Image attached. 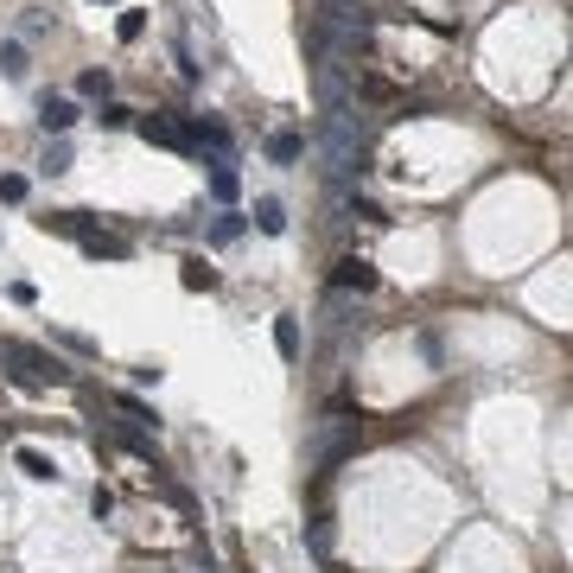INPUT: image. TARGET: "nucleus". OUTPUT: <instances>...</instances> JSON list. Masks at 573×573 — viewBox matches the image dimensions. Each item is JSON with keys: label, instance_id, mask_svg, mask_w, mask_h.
Instances as JSON below:
<instances>
[{"label": "nucleus", "instance_id": "4468645a", "mask_svg": "<svg viewBox=\"0 0 573 573\" xmlns=\"http://www.w3.org/2000/svg\"><path fill=\"white\" fill-rule=\"evenodd\" d=\"M185 287H191V293H211V287H217V274L204 268L198 255H191V262H185Z\"/></svg>", "mask_w": 573, "mask_h": 573}, {"label": "nucleus", "instance_id": "f8f14e48", "mask_svg": "<svg viewBox=\"0 0 573 573\" xmlns=\"http://www.w3.org/2000/svg\"><path fill=\"white\" fill-rule=\"evenodd\" d=\"M0 77H7V83H20V77H26V45H20V39L0 45Z\"/></svg>", "mask_w": 573, "mask_h": 573}, {"label": "nucleus", "instance_id": "412c9836", "mask_svg": "<svg viewBox=\"0 0 573 573\" xmlns=\"http://www.w3.org/2000/svg\"><path fill=\"white\" fill-rule=\"evenodd\" d=\"M147 32V13H121V39H141Z\"/></svg>", "mask_w": 573, "mask_h": 573}, {"label": "nucleus", "instance_id": "dca6fc26", "mask_svg": "<svg viewBox=\"0 0 573 573\" xmlns=\"http://www.w3.org/2000/svg\"><path fill=\"white\" fill-rule=\"evenodd\" d=\"M0 204H26V179H20V172H0Z\"/></svg>", "mask_w": 573, "mask_h": 573}, {"label": "nucleus", "instance_id": "6e6552de", "mask_svg": "<svg viewBox=\"0 0 573 573\" xmlns=\"http://www.w3.org/2000/svg\"><path fill=\"white\" fill-rule=\"evenodd\" d=\"M255 230H262V236H281V230H287V204H281V198H255Z\"/></svg>", "mask_w": 573, "mask_h": 573}, {"label": "nucleus", "instance_id": "f3484780", "mask_svg": "<svg viewBox=\"0 0 573 573\" xmlns=\"http://www.w3.org/2000/svg\"><path fill=\"white\" fill-rule=\"evenodd\" d=\"M236 236H242V217H236V211H223V217L211 223V242H236Z\"/></svg>", "mask_w": 573, "mask_h": 573}, {"label": "nucleus", "instance_id": "6ab92c4d", "mask_svg": "<svg viewBox=\"0 0 573 573\" xmlns=\"http://www.w3.org/2000/svg\"><path fill=\"white\" fill-rule=\"evenodd\" d=\"M134 109H121V102H102V128H128Z\"/></svg>", "mask_w": 573, "mask_h": 573}, {"label": "nucleus", "instance_id": "423d86ee", "mask_svg": "<svg viewBox=\"0 0 573 573\" xmlns=\"http://www.w3.org/2000/svg\"><path fill=\"white\" fill-rule=\"evenodd\" d=\"M71 121H77V102H71V96H45V102H39V128H45V134H58V141H64V134H71Z\"/></svg>", "mask_w": 573, "mask_h": 573}, {"label": "nucleus", "instance_id": "a211bd4d", "mask_svg": "<svg viewBox=\"0 0 573 573\" xmlns=\"http://www.w3.org/2000/svg\"><path fill=\"white\" fill-rule=\"evenodd\" d=\"M77 90H83V96H102V102H109V71H83V77H77Z\"/></svg>", "mask_w": 573, "mask_h": 573}, {"label": "nucleus", "instance_id": "aec40b11", "mask_svg": "<svg viewBox=\"0 0 573 573\" xmlns=\"http://www.w3.org/2000/svg\"><path fill=\"white\" fill-rule=\"evenodd\" d=\"M312 548H319V554L332 548V516H312Z\"/></svg>", "mask_w": 573, "mask_h": 573}, {"label": "nucleus", "instance_id": "4be33fe9", "mask_svg": "<svg viewBox=\"0 0 573 573\" xmlns=\"http://www.w3.org/2000/svg\"><path fill=\"white\" fill-rule=\"evenodd\" d=\"M325 7H338V0H325Z\"/></svg>", "mask_w": 573, "mask_h": 573}, {"label": "nucleus", "instance_id": "39448f33", "mask_svg": "<svg viewBox=\"0 0 573 573\" xmlns=\"http://www.w3.org/2000/svg\"><path fill=\"white\" fill-rule=\"evenodd\" d=\"M332 287H338V293H370V287H376V268L363 262V255H344L338 274H332Z\"/></svg>", "mask_w": 573, "mask_h": 573}, {"label": "nucleus", "instance_id": "f03ea898", "mask_svg": "<svg viewBox=\"0 0 573 573\" xmlns=\"http://www.w3.org/2000/svg\"><path fill=\"white\" fill-rule=\"evenodd\" d=\"M363 446V427L357 421H338V414H325L319 427H312V440H306V465H312V478H332L344 459H351Z\"/></svg>", "mask_w": 573, "mask_h": 573}, {"label": "nucleus", "instance_id": "7ed1b4c3", "mask_svg": "<svg viewBox=\"0 0 573 573\" xmlns=\"http://www.w3.org/2000/svg\"><path fill=\"white\" fill-rule=\"evenodd\" d=\"M0 363H13L20 382H71V370L58 357H45L39 344H0Z\"/></svg>", "mask_w": 573, "mask_h": 573}, {"label": "nucleus", "instance_id": "f257e3e1", "mask_svg": "<svg viewBox=\"0 0 573 573\" xmlns=\"http://www.w3.org/2000/svg\"><path fill=\"white\" fill-rule=\"evenodd\" d=\"M312 147H319V160H325L332 179L363 172V134H357V115H351V109H325L319 134H312Z\"/></svg>", "mask_w": 573, "mask_h": 573}, {"label": "nucleus", "instance_id": "9d476101", "mask_svg": "<svg viewBox=\"0 0 573 573\" xmlns=\"http://www.w3.org/2000/svg\"><path fill=\"white\" fill-rule=\"evenodd\" d=\"M274 351L287 363H300V319H274Z\"/></svg>", "mask_w": 573, "mask_h": 573}, {"label": "nucleus", "instance_id": "1a4fd4ad", "mask_svg": "<svg viewBox=\"0 0 573 573\" xmlns=\"http://www.w3.org/2000/svg\"><path fill=\"white\" fill-rule=\"evenodd\" d=\"M300 153H306V141H300V134H293V128L268 134V160H274V166H293V160H300Z\"/></svg>", "mask_w": 573, "mask_h": 573}, {"label": "nucleus", "instance_id": "9b49d317", "mask_svg": "<svg viewBox=\"0 0 573 573\" xmlns=\"http://www.w3.org/2000/svg\"><path fill=\"white\" fill-rule=\"evenodd\" d=\"M77 242H83V255H109V262H121V255H128V242H121V236H102V230L77 236Z\"/></svg>", "mask_w": 573, "mask_h": 573}, {"label": "nucleus", "instance_id": "2eb2a0df", "mask_svg": "<svg viewBox=\"0 0 573 573\" xmlns=\"http://www.w3.org/2000/svg\"><path fill=\"white\" fill-rule=\"evenodd\" d=\"M211 198H217V204L236 198V172H230V166H211Z\"/></svg>", "mask_w": 573, "mask_h": 573}, {"label": "nucleus", "instance_id": "ddd939ff", "mask_svg": "<svg viewBox=\"0 0 573 573\" xmlns=\"http://www.w3.org/2000/svg\"><path fill=\"white\" fill-rule=\"evenodd\" d=\"M39 172H51V179H58V172H71V141H51L45 160H39Z\"/></svg>", "mask_w": 573, "mask_h": 573}, {"label": "nucleus", "instance_id": "20e7f679", "mask_svg": "<svg viewBox=\"0 0 573 573\" xmlns=\"http://www.w3.org/2000/svg\"><path fill=\"white\" fill-rule=\"evenodd\" d=\"M134 128H141L153 147H179V153H191V134H185V121H166V115H134Z\"/></svg>", "mask_w": 573, "mask_h": 573}, {"label": "nucleus", "instance_id": "0eeeda50", "mask_svg": "<svg viewBox=\"0 0 573 573\" xmlns=\"http://www.w3.org/2000/svg\"><path fill=\"white\" fill-rule=\"evenodd\" d=\"M13 459H20V472H26V478H39V484H58V459H45L39 446H20Z\"/></svg>", "mask_w": 573, "mask_h": 573}]
</instances>
